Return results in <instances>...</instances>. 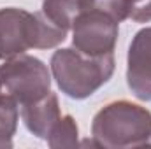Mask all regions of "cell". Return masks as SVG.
<instances>
[{
	"mask_svg": "<svg viewBox=\"0 0 151 149\" xmlns=\"http://www.w3.org/2000/svg\"><path fill=\"white\" fill-rule=\"evenodd\" d=\"M47 146L53 149L58 148H76L79 146V130L77 123L70 114H65L60 117V121L55 125L47 137Z\"/></svg>",
	"mask_w": 151,
	"mask_h": 149,
	"instance_id": "10",
	"label": "cell"
},
{
	"mask_svg": "<svg viewBox=\"0 0 151 149\" xmlns=\"http://www.w3.org/2000/svg\"><path fill=\"white\" fill-rule=\"evenodd\" d=\"M19 104L0 93V149L12 148V137L18 130Z\"/></svg>",
	"mask_w": 151,
	"mask_h": 149,
	"instance_id": "9",
	"label": "cell"
},
{
	"mask_svg": "<svg viewBox=\"0 0 151 149\" xmlns=\"http://www.w3.org/2000/svg\"><path fill=\"white\" fill-rule=\"evenodd\" d=\"M127 84L135 98L151 102V27L139 30L128 46Z\"/></svg>",
	"mask_w": 151,
	"mask_h": 149,
	"instance_id": "6",
	"label": "cell"
},
{
	"mask_svg": "<svg viewBox=\"0 0 151 149\" xmlns=\"http://www.w3.org/2000/svg\"><path fill=\"white\" fill-rule=\"evenodd\" d=\"M106 149L151 146V112L134 102L116 100L104 105L91 121V142Z\"/></svg>",
	"mask_w": 151,
	"mask_h": 149,
	"instance_id": "1",
	"label": "cell"
},
{
	"mask_svg": "<svg viewBox=\"0 0 151 149\" xmlns=\"http://www.w3.org/2000/svg\"><path fill=\"white\" fill-rule=\"evenodd\" d=\"M93 2H95V0H81V4H83V7H84V9H86V7H91V5H93Z\"/></svg>",
	"mask_w": 151,
	"mask_h": 149,
	"instance_id": "12",
	"label": "cell"
},
{
	"mask_svg": "<svg viewBox=\"0 0 151 149\" xmlns=\"http://www.w3.org/2000/svg\"><path fill=\"white\" fill-rule=\"evenodd\" d=\"M51 91L47 65L32 54H18L0 65V93L14 98L19 107L34 104Z\"/></svg>",
	"mask_w": 151,
	"mask_h": 149,
	"instance_id": "4",
	"label": "cell"
},
{
	"mask_svg": "<svg viewBox=\"0 0 151 149\" xmlns=\"http://www.w3.org/2000/svg\"><path fill=\"white\" fill-rule=\"evenodd\" d=\"M49 67L63 95L84 100L113 77L116 62L114 54L88 56L76 47H63L53 53Z\"/></svg>",
	"mask_w": 151,
	"mask_h": 149,
	"instance_id": "2",
	"label": "cell"
},
{
	"mask_svg": "<svg viewBox=\"0 0 151 149\" xmlns=\"http://www.w3.org/2000/svg\"><path fill=\"white\" fill-rule=\"evenodd\" d=\"M119 34V21L109 11L86 7L74 18L72 46L88 56L114 54Z\"/></svg>",
	"mask_w": 151,
	"mask_h": 149,
	"instance_id": "5",
	"label": "cell"
},
{
	"mask_svg": "<svg viewBox=\"0 0 151 149\" xmlns=\"http://www.w3.org/2000/svg\"><path fill=\"white\" fill-rule=\"evenodd\" d=\"M19 114H21V119L27 130L32 135H35L42 140H47L51 130L62 117L58 97L53 91H49L44 98H40L37 102L21 105Z\"/></svg>",
	"mask_w": 151,
	"mask_h": 149,
	"instance_id": "7",
	"label": "cell"
},
{
	"mask_svg": "<svg viewBox=\"0 0 151 149\" xmlns=\"http://www.w3.org/2000/svg\"><path fill=\"white\" fill-rule=\"evenodd\" d=\"M69 32L51 25L42 12L18 7L0 9V60L23 54L28 49H51L62 44Z\"/></svg>",
	"mask_w": 151,
	"mask_h": 149,
	"instance_id": "3",
	"label": "cell"
},
{
	"mask_svg": "<svg viewBox=\"0 0 151 149\" xmlns=\"http://www.w3.org/2000/svg\"><path fill=\"white\" fill-rule=\"evenodd\" d=\"M81 0H44L42 2V16L60 30H72L74 18L83 11Z\"/></svg>",
	"mask_w": 151,
	"mask_h": 149,
	"instance_id": "8",
	"label": "cell"
},
{
	"mask_svg": "<svg viewBox=\"0 0 151 149\" xmlns=\"http://www.w3.org/2000/svg\"><path fill=\"white\" fill-rule=\"evenodd\" d=\"M119 2L127 19H132L135 23L151 21V0H119Z\"/></svg>",
	"mask_w": 151,
	"mask_h": 149,
	"instance_id": "11",
	"label": "cell"
}]
</instances>
